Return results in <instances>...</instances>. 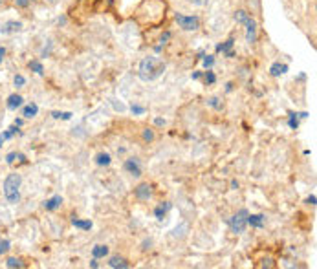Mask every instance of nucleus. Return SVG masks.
<instances>
[{
  "label": "nucleus",
  "mask_w": 317,
  "mask_h": 269,
  "mask_svg": "<svg viewBox=\"0 0 317 269\" xmlns=\"http://www.w3.org/2000/svg\"><path fill=\"white\" fill-rule=\"evenodd\" d=\"M163 72H165V62L156 55H149L140 62L138 75L143 83H151V81H156L160 75H163Z\"/></svg>",
  "instance_id": "1"
},
{
  "label": "nucleus",
  "mask_w": 317,
  "mask_h": 269,
  "mask_svg": "<svg viewBox=\"0 0 317 269\" xmlns=\"http://www.w3.org/2000/svg\"><path fill=\"white\" fill-rule=\"evenodd\" d=\"M21 185H22V176L19 172H11L4 180V198L8 203L15 205L21 202Z\"/></svg>",
  "instance_id": "2"
},
{
  "label": "nucleus",
  "mask_w": 317,
  "mask_h": 269,
  "mask_svg": "<svg viewBox=\"0 0 317 269\" xmlns=\"http://www.w3.org/2000/svg\"><path fill=\"white\" fill-rule=\"evenodd\" d=\"M248 214H250L248 209H240V211L235 212L229 220H226L235 234H242L246 231V227H248Z\"/></svg>",
  "instance_id": "3"
},
{
  "label": "nucleus",
  "mask_w": 317,
  "mask_h": 269,
  "mask_svg": "<svg viewBox=\"0 0 317 269\" xmlns=\"http://www.w3.org/2000/svg\"><path fill=\"white\" fill-rule=\"evenodd\" d=\"M174 21L178 22V26L183 31H196L200 28V17L196 15H183V13H176Z\"/></svg>",
  "instance_id": "4"
},
{
  "label": "nucleus",
  "mask_w": 317,
  "mask_h": 269,
  "mask_svg": "<svg viewBox=\"0 0 317 269\" xmlns=\"http://www.w3.org/2000/svg\"><path fill=\"white\" fill-rule=\"evenodd\" d=\"M242 26H246V42L250 44V46H253L255 42H257V31H259V24H257V21H255L253 17H248L246 19V22L242 24Z\"/></svg>",
  "instance_id": "5"
},
{
  "label": "nucleus",
  "mask_w": 317,
  "mask_h": 269,
  "mask_svg": "<svg viewBox=\"0 0 317 269\" xmlns=\"http://www.w3.org/2000/svg\"><path fill=\"white\" fill-rule=\"evenodd\" d=\"M152 194H154V191H152L151 183H140L138 187H134V198L140 202H149Z\"/></svg>",
  "instance_id": "6"
},
{
  "label": "nucleus",
  "mask_w": 317,
  "mask_h": 269,
  "mask_svg": "<svg viewBox=\"0 0 317 269\" xmlns=\"http://www.w3.org/2000/svg\"><path fill=\"white\" fill-rule=\"evenodd\" d=\"M123 169H125L127 174H130L132 178H140L141 176V161L140 158H129L123 163Z\"/></svg>",
  "instance_id": "7"
},
{
  "label": "nucleus",
  "mask_w": 317,
  "mask_h": 269,
  "mask_svg": "<svg viewBox=\"0 0 317 269\" xmlns=\"http://www.w3.org/2000/svg\"><path fill=\"white\" fill-rule=\"evenodd\" d=\"M63 202H64L63 196H61V194H55V196L48 198V200L42 202V209H44V211L53 212V211H57V209L63 207Z\"/></svg>",
  "instance_id": "8"
},
{
  "label": "nucleus",
  "mask_w": 317,
  "mask_h": 269,
  "mask_svg": "<svg viewBox=\"0 0 317 269\" xmlns=\"http://www.w3.org/2000/svg\"><path fill=\"white\" fill-rule=\"evenodd\" d=\"M22 28H24V24L21 21H8L0 26V33L2 35H13V33H19Z\"/></svg>",
  "instance_id": "9"
},
{
  "label": "nucleus",
  "mask_w": 317,
  "mask_h": 269,
  "mask_svg": "<svg viewBox=\"0 0 317 269\" xmlns=\"http://www.w3.org/2000/svg\"><path fill=\"white\" fill-rule=\"evenodd\" d=\"M6 106L11 112H17L19 108L24 106V97H22L21 93H11L10 97H8V101H6Z\"/></svg>",
  "instance_id": "10"
},
{
  "label": "nucleus",
  "mask_w": 317,
  "mask_h": 269,
  "mask_svg": "<svg viewBox=\"0 0 317 269\" xmlns=\"http://www.w3.org/2000/svg\"><path fill=\"white\" fill-rule=\"evenodd\" d=\"M233 46H235V39H228V41L222 42V44H217V53H224L228 59H231L235 55Z\"/></svg>",
  "instance_id": "11"
},
{
  "label": "nucleus",
  "mask_w": 317,
  "mask_h": 269,
  "mask_svg": "<svg viewBox=\"0 0 317 269\" xmlns=\"http://www.w3.org/2000/svg\"><path fill=\"white\" fill-rule=\"evenodd\" d=\"M266 223L264 214H248V225H251L253 229H262Z\"/></svg>",
  "instance_id": "12"
},
{
  "label": "nucleus",
  "mask_w": 317,
  "mask_h": 269,
  "mask_svg": "<svg viewBox=\"0 0 317 269\" xmlns=\"http://www.w3.org/2000/svg\"><path fill=\"white\" fill-rule=\"evenodd\" d=\"M109 265L112 269H129L130 267L129 260L123 258V256H110V258H109Z\"/></svg>",
  "instance_id": "13"
},
{
  "label": "nucleus",
  "mask_w": 317,
  "mask_h": 269,
  "mask_svg": "<svg viewBox=\"0 0 317 269\" xmlns=\"http://www.w3.org/2000/svg\"><path fill=\"white\" fill-rule=\"evenodd\" d=\"M171 209H172V203H169V202H161L160 205H156V207H154V216H156V220H160L161 222Z\"/></svg>",
  "instance_id": "14"
},
{
  "label": "nucleus",
  "mask_w": 317,
  "mask_h": 269,
  "mask_svg": "<svg viewBox=\"0 0 317 269\" xmlns=\"http://www.w3.org/2000/svg\"><path fill=\"white\" fill-rule=\"evenodd\" d=\"M37 114H39V104L37 103H28L22 108V117L24 119H33V117H37Z\"/></svg>",
  "instance_id": "15"
},
{
  "label": "nucleus",
  "mask_w": 317,
  "mask_h": 269,
  "mask_svg": "<svg viewBox=\"0 0 317 269\" xmlns=\"http://www.w3.org/2000/svg\"><path fill=\"white\" fill-rule=\"evenodd\" d=\"M94 163L97 167H109L110 163H112V156H110L109 152H97V154L94 156Z\"/></svg>",
  "instance_id": "16"
},
{
  "label": "nucleus",
  "mask_w": 317,
  "mask_h": 269,
  "mask_svg": "<svg viewBox=\"0 0 317 269\" xmlns=\"http://www.w3.org/2000/svg\"><path fill=\"white\" fill-rule=\"evenodd\" d=\"M288 72V64H281V62H273L270 66V75L271 77H281Z\"/></svg>",
  "instance_id": "17"
},
{
  "label": "nucleus",
  "mask_w": 317,
  "mask_h": 269,
  "mask_svg": "<svg viewBox=\"0 0 317 269\" xmlns=\"http://www.w3.org/2000/svg\"><path fill=\"white\" fill-rule=\"evenodd\" d=\"M72 225L73 227L81 229V231H90V229L94 227V223L90 222V220H81V218H72Z\"/></svg>",
  "instance_id": "18"
},
{
  "label": "nucleus",
  "mask_w": 317,
  "mask_h": 269,
  "mask_svg": "<svg viewBox=\"0 0 317 269\" xmlns=\"http://www.w3.org/2000/svg\"><path fill=\"white\" fill-rule=\"evenodd\" d=\"M92 256L94 258H104V256H109V247L103 245V243H97L92 247Z\"/></svg>",
  "instance_id": "19"
},
{
  "label": "nucleus",
  "mask_w": 317,
  "mask_h": 269,
  "mask_svg": "<svg viewBox=\"0 0 317 269\" xmlns=\"http://www.w3.org/2000/svg\"><path fill=\"white\" fill-rule=\"evenodd\" d=\"M28 68H30L32 72H35L37 75H44V66H42V62L37 61V59H33V61L28 62Z\"/></svg>",
  "instance_id": "20"
},
{
  "label": "nucleus",
  "mask_w": 317,
  "mask_h": 269,
  "mask_svg": "<svg viewBox=\"0 0 317 269\" xmlns=\"http://www.w3.org/2000/svg\"><path fill=\"white\" fill-rule=\"evenodd\" d=\"M6 267L10 269H21L24 267V262L21 258H17V256H10V258L6 260Z\"/></svg>",
  "instance_id": "21"
},
{
  "label": "nucleus",
  "mask_w": 317,
  "mask_h": 269,
  "mask_svg": "<svg viewBox=\"0 0 317 269\" xmlns=\"http://www.w3.org/2000/svg\"><path fill=\"white\" fill-rule=\"evenodd\" d=\"M17 134H21V126H17V124H13V126H10L8 130H4V132H2V136H4L6 141H8V140H13Z\"/></svg>",
  "instance_id": "22"
},
{
  "label": "nucleus",
  "mask_w": 317,
  "mask_h": 269,
  "mask_svg": "<svg viewBox=\"0 0 317 269\" xmlns=\"http://www.w3.org/2000/svg\"><path fill=\"white\" fill-rule=\"evenodd\" d=\"M187 231H189V225L187 223H182V225H178V227L172 231V236H174V238H183V236L187 234Z\"/></svg>",
  "instance_id": "23"
},
{
  "label": "nucleus",
  "mask_w": 317,
  "mask_h": 269,
  "mask_svg": "<svg viewBox=\"0 0 317 269\" xmlns=\"http://www.w3.org/2000/svg\"><path fill=\"white\" fill-rule=\"evenodd\" d=\"M72 112H59V110H53L52 117L53 119H63V121H70L72 119Z\"/></svg>",
  "instance_id": "24"
},
{
  "label": "nucleus",
  "mask_w": 317,
  "mask_h": 269,
  "mask_svg": "<svg viewBox=\"0 0 317 269\" xmlns=\"http://www.w3.org/2000/svg\"><path fill=\"white\" fill-rule=\"evenodd\" d=\"M207 106H211V108H215V110H222L224 108V103L220 101V97H209L207 99Z\"/></svg>",
  "instance_id": "25"
},
{
  "label": "nucleus",
  "mask_w": 317,
  "mask_h": 269,
  "mask_svg": "<svg viewBox=\"0 0 317 269\" xmlns=\"http://www.w3.org/2000/svg\"><path fill=\"white\" fill-rule=\"evenodd\" d=\"M288 126H290L291 130H297V128H299V119H297V114H295V112H290V114H288Z\"/></svg>",
  "instance_id": "26"
},
{
  "label": "nucleus",
  "mask_w": 317,
  "mask_h": 269,
  "mask_svg": "<svg viewBox=\"0 0 317 269\" xmlns=\"http://www.w3.org/2000/svg\"><path fill=\"white\" fill-rule=\"evenodd\" d=\"M203 83L205 84H215L217 83V75H215V72H211V70H207V72H203Z\"/></svg>",
  "instance_id": "27"
},
{
  "label": "nucleus",
  "mask_w": 317,
  "mask_h": 269,
  "mask_svg": "<svg viewBox=\"0 0 317 269\" xmlns=\"http://www.w3.org/2000/svg\"><path fill=\"white\" fill-rule=\"evenodd\" d=\"M141 138H143V141H145V143H152V141H154V130L143 128V132H141Z\"/></svg>",
  "instance_id": "28"
},
{
  "label": "nucleus",
  "mask_w": 317,
  "mask_h": 269,
  "mask_svg": "<svg viewBox=\"0 0 317 269\" xmlns=\"http://www.w3.org/2000/svg\"><path fill=\"white\" fill-rule=\"evenodd\" d=\"M13 83H15L17 88H22V86L26 84V77H24V75H21V73H17L15 77H13Z\"/></svg>",
  "instance_id": "29"
},
{
  "label": "nucleus",
  "mask_w": 317,
  "mask_h": 269,
  "mask_svg": "<svg viewBox=\"0 0 317 269\" xmlns=\"http://www.w3.org/2000/svg\"><path fill=\"white\" fill-rule=\"evenodd\" d=\"M203 68H205V70H211V68H213V64H215V57L213 55H207V57H205V55H203Z\"/></svg>",
  "instance_id": "30"
},
{
  "label": "nucleus",
  "mask_w": 317,
  "mask_h": 269,
  "mask_svg": "<svg viewBox=\"0 0 317 269\" xmlns=\"http://www.w3.org/2000/svg\"><path fill=\"white\" fill-rule=\"evenodd\" d=\"M11 249L10 240H0V254H6Z\"/></svg>",
  "instance_id": "31"
},
{
  "label": "nucleus",
  "mask_w": 317,
  "mask_h": 269,
  "mask_svg": "<svg viewBox=\"0 0 317 269\" xmlns=\"http://www.w3.org/2000/svg\"><path fill=\"white\" fill-rule=\"evenodd\" d=\"M30 4H32V0H13V6H15V8H21V10H26Z\"/></svg>",
  "instance_id": "32"
},
{
  "label": "nucleus",
  "mask_w": 317,
  "mask_h": 269,
  "mask_svg": "<svg viewBox=\"0 0 317 269\" xmlns=\"http://www.w3.org/2000/svg\"><path fill=\"white\" fill-rule=\"evenodd\" d=\"M130 112L134 115H141V114H145V106H140V104H132L130 106Z\"/></svg>",
  "instance_id": "33"
},
{
  "label": "nucleus",
  "mask_w": 317,
  "mask_h": 269,
  "mask_svg": "<svg viewBox=\"0 0 317 269\" xmlns=\"http://www.w3.org/2000/svg\"><path fill=\"white\" fill-rule=\"evenodd\" d=\"M15 160H17V152H10V154L6 156V163H8V165H13Z\"/></svg>",
  "instance_id": "34"
},
{
  "label": "nucleus",
  "mask_w": 317,
  "mask_h": 269,
  "mask_svg": "<svg viewBox=\"0 0 317 269\" xmlns=\"http://www.w3.org/2000/svg\"><path fill=\"white\" fill-rule=\"evenodd\" d=\"M169 39H171V31H165V33L160 37V44H161V46H163V44H167V41H169Z\"/></svg>",
  "instance_id": "35"
},
{
  "label": "nucleus",
  "mask_w": 317,
  "mask_h": 269,
  "mask_svg": "<svg viewBox=\"0 0 317 269\" xmlns=\"http://www.w3.org/2000/svg\"><path fill=\"white\" fill-rule=\"evenodd\" d=\"M306 203H308V205H312V207H315V205H317V198H315V194H310V196L306 198Z\"/></svg>",
  "instance_id": "36"
},
{
  "label": "nucleus",
  "mask_w": 317,
  "mask_h": 269,
  "mask_svg": "<svg viewBox=\"0 0 317 269\" xmlns=\"http://www.w3.org/2000/svg\"><path fill=\"white\" fill-rule=\"evenodd\" d=\"M6 53H8V50H6L4 46H0V64H2V61L6 59Z\"/></svg>",
  "instance_id": "37"
},
{
  "label": "nucleus",
  "mask_w": 317,
  "mask_h": 269,
  "mask_svg": "<svg viewBox=\"0 0 317 269\" xmlns=\"http://www.w3.org/2000/svg\"><path fill=\"white\" fill-rule=\"evenodd\" d=\"M17 160L21 161V163H28L26 156H24V154H21V152H17Z\"/></svg>",
  "instance_id": "38"
},
{
  "label": "nucleus",
  "mask_w": 317,
  "mask_h": 269,
  "mask_svg": "<svg viewBox=\"0 0 317 269\" xmlns=\"http://www.w3.org/2000/svg\"><path fill=\"white\" fill-rule=\"evenodd\" d=\"M191 4H194V6H203V4H207V0H189Z\"/></svg>",
  "instance_id": "39"
},
{
  "label": "nucleus",
  "mask_w": 317,
  "mask_h": 269,
  "mask_svg": "<svg viewBox=\"0 0 317 269\" xmlns=\"http://www.w3.org/2000/svg\"><path fill=\"white\" fill-rule=\"evenodd\" d=\"M154 124H156V126H165V119H161V117H156V119H154Z\"/></svg>",
  "instance_id": "40"
},
{
  "label": "nucleus",
  "mask_w": 317,
  "mask_h": 269,
  "mask_svg": "<svg viewBox=\"0 0 317 269\" xmlns=\"http://www.w3.org/2000/svg\"><path fill=\"white\" fill-rule=\"evenodd\" d=\"M90 267H92V269H97V267H99L97 258H92V260H90Z\"/></svg>",
  "instance_id": "41"
},
{
  "label": "nucleus",
  "mask_w": 317,
  "mask_h": 269,
  "mask_svg": "<svg viewBox=\"0 0 317 269\" xmlns=\"http://www.w3.org/2000/svg\"><path fill=\"white\" fill-rule=\"evenodd\" d=\"M13 124H17V126H22L24 124V117H15V123Z\"/></svg>",
  "instance_id": "42"
},
{
  "label": "nucleus",
  "mask_w": 317,
  "mask_h": 269,
  "mask_svg": "<svg viewBox=\"0 0 317 269\" xmlns=\"http://www.w3.org/2000/svg\"><path fill=\"white\" fill-rule=\"evenodd\" d=\"M191 77L194 79V81H198V79H202V72H194V73L191 75Z\"/></svg>",
  "instance_id": "43"
},
{
  "label": "nucleus",
  "mask_w": 317,
  "mask_h": 269,
  "mask_svg": "<svg viewBox=\"0 0 317 269\" xmlns=\"http://www.w3.org/2000/svg\"><path fill=\"white\" fill-rule=\"evenodd\" d=\"M233 86H235L233 83H228L226 84V92H233Z\"/></svg>",
  "instance_id": "44"
},
{
  "label": "nucleus",
  "mask_w": 317,
  "mask_h": 269,
  "mask_svg": "<svg viewBox=\"0 0 317 269\" xmlns=\"http://www.w3.org/2000/svg\"><path fill=\"white\" fill-rule=\"evenodd\" d=\"M231 187H233V189H239V181L233 180V181H231Z\"/></svg>",
  "instance_id": "45"
},
{
  "label": "nucleus",
  "mask_w": 317,
  "mask_h": 269,
  "mask_svg": "<svg viewBox=\"0 0 317 269\" xmlns=\"http://www.w3.org/2000/svg\"><path fill=\"white\" fill-rule=\"evenodd\" d=\"M4 136H2V134H0V149H2V145H4Z\"/></svg>",
  "instance_id": "46"
},
{
  "label": "nucleus",
  "mask_w": 317,
  "mask_h": 269,
  "mask_svg": "<svg viewBox=\"0 0 317 269\" xmlns=\"http://www.w3.org/2000/svg\"><path fill=\"white\" fill-rule=\"evenodd\" d=\"M46 2H50V4H55V2H57V0H46Z\"/></svg>",
  "instance_id": "47"
},
{
  "label": "nucleus",
  "mask_w": 317,
  "mask_h": 269,
  "mask_svg": "<svg viewBox=\"0 0 317 269\" xmlns=\"http://www.w3.org/2000/svg\"><path fill=\"white\" fill-rule=\"evenodd\" d=\"M0 4H2V0H0Z\"/></svg>",
  "instance_id": "48"
},
{
  "label": "nucleus",
  "mask_w": 317,
  "mask_h": 269,
  "mask_svg": "<svg viewBox=\"0 0 317 269\" xmlns=\"http://www.w3.org/2000/svg\"><path fill=\"white\" fill-rule=\"evenodd\" d=\"M32 2H35V0H32Z\"/></svg>",
  "instance_id": "49"
}]
</instances>
